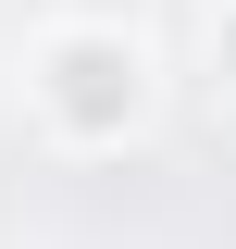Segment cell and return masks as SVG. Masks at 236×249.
<instances>
[{"label":"cell","mask_w":236,"mask_h":249,"mask_svg":"<svg viewBox=\"0 0 236 249\" xmlns=\"http://www.w3.org/2000/svg\"><path fill=\"white\" fill-rule=\"evenodd\" d=\"M211 88L236 100V0H224V13H211Z\"/></svg>","instance_id":"cell-2"},{"label":"cell","mask_w":236,"mask_h":249,"mask_svg":"<svg viewBox=\"0 0 236 249\" xmlns=\"http://www.w3.org/2000/svg\"><path fill=\"white\" fill-rule=\"evenodd\" d=\"M25 100L62 150H112L149 124V50L112 25V13H62L50 37L25 50Z\"/></svg>","instance_id":"cell-1"}]
</instances>
